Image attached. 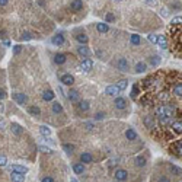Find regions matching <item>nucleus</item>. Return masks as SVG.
<instances>
[{"instance_id": "nucleus-6", "label": "nucleus", "mask_w": 182, "mask_h": 182, "mask_svg": "<svg viewBox=\"0 0 182 182\" xmlns=\"http://www.w3.org/2000/svg\"><path fill=\"white\" fill-rule=\"evenodd\" d=\"M120 87L117 85H112V86H108L106 89H105V93L106 95H109V96H117V93H120Z\"/></svg>"}, {"instance_id": "nucleus-22", "label": "nucleus", "mask_w": 182, "mask_h": 182, "mask_svg": "<svg viewBox=\"0 0 182 182\" xmlns=\"http://www.w3.org/2000/svg\"><path fill=\"white\" fill-rule=\"evenodd\" d=\"M76 39H77L82 45H86V44L89 42V38L86 37L85 34H77V35H76Z\"/></svg>"}, {"instance_id": "nucleus-54", "label": "nucleus", "mask_w": 182, "mask_h": 182, "mask_svg": "<svg viewBox=\"0 0 182 182\" xmlns=\"http://www.w3.org/2000/svg\"><path fill=\"white\" fill-rule=\"evenodd\" d=\"M70 182H79V181L76 179V178H72V179H70Z\"/></svg>"}, {"instance_id": "nucleus-12", "label": "nucleus", "mask_w": 182, "mask_h": 182, "mask_svg": "<svg viewBox=\"0 0 182 182\" xmlns=\"http://www.w3.org/2000/svg\"><path fill=\"white\" fill-rule=\"evenodd\" d=\"M83 6V2L82 0H73L72 3H70V9H72L73 12H79L80 9Z\"/></svg>"}, {"instance_id": "nucleus-53", "label": "nucleus", "mask_w": 182, "mask_h": 182, "mask_svg": "<svg viewBox=\"0 0 182 182\" xmlns=\"http://www.w3.org/2000/svg\"><path fill=\"white\" fill-rule=\"evenodd\" d=\"M102 118H104V114H102V112L96 114V120H102Z\"/></svg>"}, {"instance_id": "nucleus-20", "label": "nucleus", "mask_w": 182, "mask_h": 182, "mask_svg": "<svg viewBox=\"0 0 182 182\" xmlns=\"http://www.w3.org/2000/svg\"><path fill=\"white\" fill-rule=\"evenodd\" d=\"M73 170H74V173L82 175V173L85 172V166H83V163H76V165H73Z\"/></svg>"}, {"instance_id": "nucleus-14", "label": "nucleus", "mask_w": 182, "mask_h": 182, "mask_svg": "<svg viewBox=\"0 0 182 182\" xmlns=\"http://www.w3.org/2000/svg\"><path fill=\"white\" fill-rule=\"evenodd\" d=\"M96 29L99 34H105V32H108L109 26H108L106 22H99V23H96Z\"/></svg>"}, {"instance_id": "nucleus-19", "label": "nucleus", "mask_w": 182, "mask_h": 182, "mask_svg": "<svg viewBox=\"0 0 182 182\" xmlns=\"http://www.w3.org/2000/svg\"><path fill=\"white\" fill-rule=\"evenodd\" d=\"M10 128H12V131L16 134V136H20L22 133H23V128L20 127L19 124H16V123H12V125H10Z\"/></svg>"}, {"instance_id": "nucleus-39", "label": "nucleus", "mask_w": 182, "mask_h": 182, "mask_svg": "<svg viewBox=\"0 0 182 182\" xmlns=\"http://www.w3.org/2000/svg\"><path fill=\"white\" fill-rule=\"evenodd\" d=\"M138 95V85L133 86V91H131V98H136Z\"/></svg>"}, {"instance_id": "nucleus-2", "label": "nucleus", "mask_w": 182, "mask_h": 182, "mask_svg": "<svg viewBox=\"0 0 182 182\" xmlns=\"http://www.w3.org/2000/svg\"><path fill=\"white\" fill-rule=\"evenodd\" d=\"M13 99H15L19 105H25L26 102H28V96H26L25 93H19V92L13 93Z\"/></svg>"}, {"instance_id": "nucleus-13", "label": "nucleus", "mask_w": 182, "mask_h": 182, "mask_svg": "<svg viewBox=\"0 0 182 182\" xmlns=\"http://www.w3.org/2000/svg\"><path fill=\"white\" fill-rule=\"evenodd\" d=\"M13 182H23L25 181V173H19V172H12L10 175Z\"/></svg>"}, {"instance_id": "nucleus-8", "label": "nucleus", "mask_w": 182, "mask_h": 182, "mask_svg": "<svg viewBox=\"0 0 182 182\" xmlns=\"http://www.w3.org/2000/svg\"><path fill=\"white\" fill-rule=\"evenodd\" d=\"M9 170H10V172L26 173V172H28V168H26V166H22V165H12V166H9Z\"/></svg>"}, {"instance_id": "nucleus-4", "label": "nucleus", "mask_w": 182, "mask_h": 182, "mask_svg": "<svg viewBox=\"0 0 182 182\" xmlns=\"http://www.w3.org/2000/svg\"><path fill=\"white\" fill-rule=\"evenodd\" d=\"M117 67H118V70H121V72H128L130 64H128V61L125 59H120L117 61Z\"/></svg>"}, {"instance_id": "nucleus-37", "label": "nucleus", "mask_w": 182, "mask_h": 182, "mask_svg": "<svg viewBox=\"0 0 182 182\" xmlns=\"http://www.w3.org/2000/svg\"><path fill=\"white\" fill-rule=\"evenodd\" d=\"M170 23H172V25H181L182 23V16H175V18H172Z\"/></svg>"}, {"instance_id": "nucleus-34", "label": "nucleus", "mask_w": 182, "mask_h": 182, "mask_svg": "<svg viewBox=\"0 0 182 182\" xmlns=\"http://www.w3.org/2000/svg\"><path fill=\"white\" fill-rule=\"evenodd\" d=\"M173 93H175L176 96L182 98V83H178V85H175V87H173Z\"/></svg>"}, {"instance_id": "nucleus-38", "label": "nucleus", "mask_w": 182, "mask_h": 182, "mask_svg": "<svg viewBox=\"0 0 182 182\" xmlns=\"http://www.w3.org/2000/svg\"><path fill=\"white\" fill-rule=\"evenodd\" d=\"M147 39H149L152 44H156V42H157V35H155V34H150L149 37H147Z\"/></svg>"}, {"instance_id": "nucleus-35", "label": "nucleus", "mask_w": 182, "mask_h": 182, "mask_svg": "<svg viewBox=\"0 0 182 182\" xmlns=\"http://www.w3.org/2000/svg\"><path fill=\"white\" fill-rule=\"evenodd\" d=\"M117 86H118V87H120V91L123 92L124 89H125V87L128 86V80H124V79H123V80H120V82H118V83H117Z\"/></svg>"}, {"instance_id": "nucleus-24", "label": "nucleus", "mask_w": 182, "mask_h": 182, "mask_svg": "<svg viewBox=\"0 0 182 182\" xmlns=\"http://www.w3.org/2000/svg\"><path fill=\"white\" fill-rule=\"evenodd\" d=\"M54 96H55V95H54V92H52V91H45L44 93H42V99H44V101H47V102L52 101V99H54Z\"/></svg>"}, {"instance_id": "nucleus-25", "label": "nucleus", "mask_w": 182, "mask_h": 182, "mask_svg": "<svg viewBox=\"0 0 182 182\" xmlns=\"http://www.w3.org/2000/svg\"><path fill=\"white\" fill-rule=\"evenodd\" d=\"M125 137H127L128 140L133 141V140H136V138H137V133L133 130V128H128V130L125 131Z\"/></svg>"}, {"instance_id": "nucleus-11", "label": "nucleus", "mask_w": 182, "mask_h": 182, "mask_svg": "<svg viewBox=\"0 0 182 182\" xmlns=\"http://www.w3.org/2000/svg\"><path fill=\"white\" fill-rule=\"evenodd\" d=\"M156 44L160 47L162 50H166V48H168V39H166L165 35H157V42Z\"/></svg>"}, {"instance_id": "nucleus-1", "label": "nucleus", "mask_w": 182, "mask_h": 182, "mask_svg": "<svg viewBox=\"0 0 182 182\" xmlns=\"http://www.w3.org/2000/svg\"><path fill=\"white\" fill-rule=\"evenodd\" d=\"M173 112L175 109L172 106H168V105H162L156 109V117L160 120L162 124H169L172 121V117H173Z\"/></svg>"}, {"instance_id": "nucleus-49", "label": "nucleus", "mask_w": 182, "mask_h": 182, "mask_svg": "<svg viewBox=\"0 0 182 182\" xmlns=\"http://www.w3.org/2000/svg\"><path fill=\"white\" fill-rule=\"evenodd\" d=\"M170 170H172L173 173H181V170L178 169V168H175V166H170Z\"/></svg>"}, {"instance_id": "nucleus-16", "label": "nucleus", "mask_w": 182, "mask_h": 182, "mask_svg": "<svg viewBox=\"0 0 182 182\" xmlns=\"http://www.w3.org/2000/svg\"><path fill=\"white\" fill-rule=\"evenodd\" d=\"M92 160H93V156H92L91 153L85 152V153H82V155H80V162H82V163H91Z\"/></svg>"}, {"instance_id": "nucleus-42", "label": "nucleus", "mask_w": 182, "mask_h": 182, "mask_svg": "<svg viewBox=\"0 0 182 182\" xmlns=\"http://www.w3.org/2000/svg\"><path fill=\"white\" fill-rule=\"evenodd\" d=\"M22 39H25V41H29V39H32V35L29 32H25L23 35H22Z\"/></svg>"}, {"instance_id": "nucleus-44", "label": "nucleus", "mask_w": 182, "mask_h": 182, "mask_svg": "<svg viewBox=\"0 0 182 182\" xmlns=\"http://www.w3.org/2000/svg\"><path fill=\"white\" fill-rule=\"evenodd\" d=\"M112 20H114V15H112V13H108V15H106V23H108V22H112Z\"/></svg>"}, {"instance_id": "nucleus-31", "label": "nucleus", "mask_w": 182, "mask_h": 182, "mask_svg": "<svg viewBox=\"0 0 182 182\" xmlns=\"http://www.w3.org/2000/svg\"><path fill=\"white\" fill-rule=\"evenodd\" d=\"M52 112H54V114H61V112H63V106H61V104L54 102V104H52Z\"/></svg>"}, {"instance_id": "nucleus-40", "label": "nucleus", "mask_w": 182, "mask_h": 182, "mask_svg": "<svg viewBox=\"0 0 182 182\" xmlns=\"http://www.w3.org/2000/svg\"><path fill=\"white\" fill-rule=\"evenodd\" d=\"M144 3H146V5H147V6H156L157 5V0H144Z\"/></svg>"}, {"instance_id": "nucleus-21", "label": "nucleus", "mask_w": 182, "mask_h": 182, "mask_svg": "<svg viewBox=\"0 0 182 182\" xmlns=\"http://www.w3.org/2000/svg\"><path fill=\"white\" fill-rule=\"evenodd\" d=\"M172 128L176 134H182V121H175L172 123Z\"/></svg>"}, {"instance_id": "nucleus-36", "label": "nucleus", "mask_w": 182, "mask_h": 182, "mask_svg": "<svg viewBox=\"0 0 182 182\" xmlns=\"http://www.w3.org/2000/svg\"><path fill=\"white\" fill-rule=\"evenodd\" d=\"M136 165H137V166H141V168H143L144 165H146V159H144L143 156H137L136 157Z\"/></svg>"}, {"instance_id": "nucleus-48", "label": "nucleus", "mask_w": 182, "mask_h": 182, "mask_svg": "<svg viewBox=\"0 0 182 182\" xmlns=\"http://www.w3.org/2000/svg\"><path fill=\"white\" fill-rule=\"evenodd\" d=\"M176 149L179 152V155H182V141H179V143L176 144Z\"/></svg>"}, {"instance_id": "nucleus-27", "label": "nucleus", "mask_w": 182, "mask_h": 182, "mask_svg": "<svg viewBox=\"0 0 182 182\" xmlns=\"http://www.w3.org/2000/svg\"><path fill=\"white\" fill-rule=\"evenodd\" d=\"M146 67H147L146 63L140 61V63H137V64H136V69H134V70H136V73H144V72H146Z\"/></svg>"}, {"instance_id": "nucleus-10", "label": "nucleus", "mask_w": 182, "mask_h": 182, "mask_svg": "<svg viewBox=\"0 0 182 182\" xmlns=\"http://www.w3.org/2000/svg\"><path fill=\"white\" fill-rule=\"evenodd\" d=\"M61 82H63V85H67V86H72L74 83V77H73L72 74H69V73H66L61 76Z\"/></svg>"}, {"instance_id": "nucleus-7", "label": "nucleus", "mask_w": 182, "mask_h": 182, "mask_svg": "<svg viewBox=\"0 0 182 182\" xmlns=\"http://www.w3.org/2000/svg\"><path fill=\"white\" fill-rule=\"evenodd\" d=\"M77 52L82 55V57H85V59H87V57L92 54L91 50H89L86 45H82V44H80V47H77Z\"/></svg>"}, {"instance_id": "nucleus-46", "label": "nucleus", "mask_w": 182, "mask_h": 182, "mask_svg": "<svg viewBox=\"0 0 182 182\" xmlns=\"http://www.w3.org/2000/svg\"><path fill=\"white\" fill-rule=\"evenodd\" d=\"M39 150H42V152H47V153H50L51 149L50 147H45V146H39Z\"/></svg>"}, {"instance_id": "nucleus-45", "label": "nucleus", "mask_w": 182, "mask_h": 182, "mask_svg": "<svg viewBox=\"0 0 182 182\" xmlns=\"http://www.w3.org/2000/svg\"><path fill=\"white\" fill-rule=\"evenodd\" d=\"M160 15H162L163 18H166V16L169 15V12H168V9H162V10H160Z\"/></svg>"}, {"instance_id": "nucleus-55", "label": "nucleus", "mask_w": 182, "mask_h": 182, "mask_svg": "<svg viewBox=\"0 0 182 182\" xmlns=\"http://www.w3.org/2000/svg\"><path fill=\"white\" fill-rule=\"evenodd\" d=\"M114 2H121V0H114Z\"/></svg>"}, {"instance_id": "nucleus-33", "label": "nucleus", "mask_w": 182, "mask_h": 182, "mask_svg": "<svg viewBox=\"0 0 182 182\" xmlns=\"http://www.w3.org/2000/svg\"><path fill=\"white\" fill-rule=\"evenodd\" d=\"M63 150H64L66 153H69V155H70V153H73V150H74V146L70 144V143H64V144H63Z\"/></svg>"}, {"instance_id": "nucleus-3", "label": "nucleus", "mask_w": 182, "mask_h": 182, "mask_svg": "<svg viewBox=\"0 0 182 182\" xmlns=\"http://www.w3.org/2000/svg\"><path fill=\"white\" fill-rule=\"evenodd\" d=\"M114 176H115V179H117V181L123 182V181H125V179L128 178V172H127L125 169H117Z\"/></svg>"}, {"instance_id": "nucleus-43", "label": "nucleus", "mask_w": 182, "mask_h": 182, "mask_svg": "<svg viewBox=\"0 0 182 182\" xmlns=\"http://www.w3.org/2000/svg\"><path fill=\"white\" fill-rule=\"evenodd\" d=\"M20 51H22V47H20V45H15V47H13V52H15V54H19Z\"/></svg>"}, {"instance_id": "nucleus-47", "label": "nucleus", "mask_w": 182, "mask_h": 182, "mask_svg": "<svg viewBox=\"0 0 182 182\" xmlns=\"http://www.w3.org/2000/svg\"><path fill=\"white\" fill-rule=\"evenodd\" d=\"M42 182H54L51 176H45V178H42Z\"/></svg>"}, {"instance_id": "nucleus-28", "label": "nucleus", "mask_w": 182, "mask_h": 182, "mask_svg": "<svg viewBox=\"0 0 182 182\" xmlns=\"http://www.w3.org/2000/svg\"><path fill=\"white\" fill-rule=\"evenodd\" d=\"M160 57L159 55H153V57H150V66L152 67H156V66H159L160 64Z\"/></svg>"}, {"instance_id": "nucleus-26", "label": "nucleus", "mask_w": 182, "mask_h": 182, "mask_svg": "<svg viewBox=\"0 0 182 182\" xmlns=\"http://www.w3.org/2000/svg\"><path fill=\"white\" fill-rule=\"evenodd\" d=\"M130 41L133 45H140V42H141V38H140V35H137V34H133L130 37Z\"/></svg>"}, {"instance_id": "nucleus-41", "label": "nucleus", "mask_w": 182, "mask_h": 182, "mask_svg": "<svg viewBox=\"0 0 182 182\" xmlns=\"http://www.w3.org/2000/svg\"><path fill=\"white\" fill-rule=\"evenodd\" d=\"M6 165H7V159L0 155V166H6Z\"/></svg>"}, {"instance_id": "nucleus-5", "label": "nucleus", "mask_w": 182, "mask_h": 182, "mask_svg": "<svg viewBox=\"0 0 182 182\" xmlns=\"http://www.w3.org/2000/svg\"><path fill=\"white\" fill-rule=\"evenodd\" d=\"M92 67H93V61L91 59H85L82 61V64H80V69L83 70V72H91Z\"/></svg>"}, {"instance_id": "nucleus-51", "label": "nucleus", "mask_w": 182, "mask_h": 182, "mask_svg": "<svg viewBox=\"0 0 182 182\" xmlns=\"http://www.w3.org/2000/svg\"><path fill=\"white\" fill-rule=\"evenodd\" d=\"M5 98H6V93L3 89H0V99H5Z\"/></svg>"}, {"instance_id": "nucleus-9", "label": "nucleus", "mask_w": 182, "mask_h": 182, "mask_svg": "<svg viewBox=\"0 0 182 182\" xmlns=\"http://www.w3.org/2000/svg\"><path fill=\"white\" fill-rule=\"evenodd\" d=\"M64 35L63 34H57V35H54L51 39V42L54 44V45H63L64 44Z\"/></svg>"}, {"instance_id": "nucleus-50", "label": "nucleus", "mask_w": 182, "mask_h": 182, "mask_svg": "<svg viewBox=\"0 0 182 182\" xmlns=\"http://www.w3.org/2000/svg\"><path fill=\"white\" fill-rule=\"evenodd\" d=\"M159 182H169V179H168L166 176H160V178H159Z\"/></svg>"}, {"instance_id": "nucleus-29", "label": "nucleus", "mask_w": 182, "mask_h": 182, "mask_svg": "<svg viewBox=\"0 0 182 182\" xmlns=\"http://www.w3.org/2000/svg\"><path fill=\"white\" fill-rule=\"evenodd\" d=\"M89 108H91V105H89L87 101H82V102H79V109L80 111L86 112V111H89Z\"/></svg>"}, {"instance_id": "nucleus-17", "label": "nucleus", "mask_w": 182, "mask_h": 182, "mask_svg": "<svg viewBox=\"0 0 182 182\" xmlns=\"http://www.w3.org/2000/svg\"><path fill=\"white\" fill-rule=\"evenodd\" d=\"M115 106H117L118 109H124L125 106H127V101L124 99V98H115Z\"/></svg>"}, {"instance_id": "nucleus-30", "label": "nucleus", "mask_w": 182, "mask_h": 182, "mask_svg": "<svg viewBox=\"0 0 182 182\" xmlns=\"http://www.w3.org/2000/svg\"><path fill=\"white\" fill-rule=\"evenodd\" d=\"M144 125L147 127V128H153V125H155V121H153V118L147 115V117H144Z\"/></svg>"}, {"instance_id": "nucleus-52", "label": "nucleus", "mask_w": 182, "mask_h": 182, "mask_svg": "<svg viewBox=\"0 0 182 182\" xmlns=\"http://www.w3.org/2000/svg\"><path fill=\"white\" fill-rule=\"evenodd\" d=\"M9 3V0H0V6H6Z\"/></svg>"}, {"instance_id": "nucleus-15", "label": "nucleus", "mask_w": 182, "mask_h": 182, "mask_svg": "<svg viewBox=\"0 0 182 182\" xmlns=\"http://www.w3.org/2000/svg\"><path fill=\"white\" fill-rule=\"evenodd\" d=\"M66 60H67V57H66V54H55L54 55V63L55 64H64L66 63Z\"/></svg>"}, {"instance_id": "nucleus-18", "label": "nucleus", "mask_w": 182, "mask_h": 182, "mask_svg": "<svg viewBox=\"0 0 182 182\" xmlns=\"http://www.w3.org/2000/svg\"><path fill=\"white\" fill-rule=\"evenodd\" d=\"M67 98H69V101H72V102H77L79 101V92L74 91V89H72V91L69 92Z\"/></svg>"}, {"instance_id": "nucleus-32", "label": "nucleus", "mask_w": 182, "mask_h": 182, "mask_svg": "<svg viewBox=\"0 0 182 182\" xmlns=\"http://www.w3.org/2000/svg\"><path fill=\"white\" fill-rule=\"evenodd\" d=\"M28 111H29L31 115H35V117H39V114H41V109H39L38 106H29Z\"/></svg>"}, {"instance_id": "nucleus-23", "label": "nucleus", "mask_w": 182, "mask_h": 182, "mask_svg": "<svg viewBox=\"0 0 182 182\" xmlns=\"http://www.w3.org/2000/svg\"><path fill=\"white\" fill-rule=\"evenodd\" d=\"M39 133L45 137V138L51 136V130H50V127H47V125H41V127H39Z\"/></svg>"}]
</instances>
